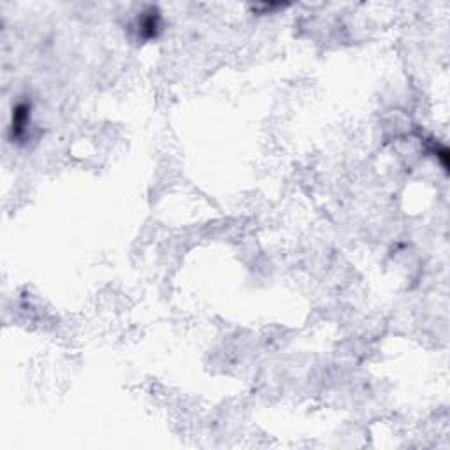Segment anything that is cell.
Segmentation results:
<instances>
[{"label":"cell","mask_w":450,"mask_h":450,"mask_svg":"<svg viewBox=\"0 0 450 450\" xmlns=\"http://www.w3.org/2000/svg\"><path fill=\"white\" fill-rule=\"evenodd\" d=\"M138 28H139V35H141L143 39H146V41L155 39L162 28V18L159 9L150 8L148 11L143 12V15L139 16Z\"/></svg>","instance_id":"2"},{"label":"cell","mask_w":450,"mask_h":450,"mask_svg":"<svg viewBox=\"0 0 450 450\" xmlns=\"http://www.w3.org/2000/svg\"><path fill=\"white\" fill-rule=\"evenodd\" d=\"M30 129V104L18 102L12 109V123L11 132L15 139H24Z\"/></svg>","instance_id":"1"}]
</instances>
